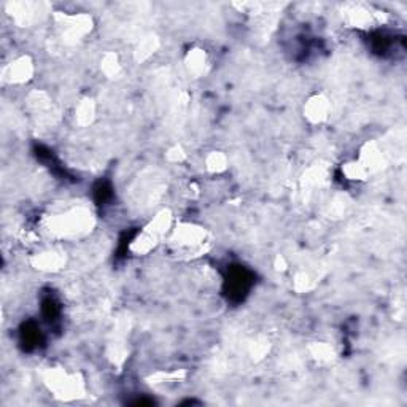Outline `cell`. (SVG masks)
Instances as JSON below:
<instances>
[{
  "label": "cell",
  "mask_w": 407,
  "mask_h": 407,
  "mask_svg": "<svg viewBox=\"0 0 407 407\" xmlns=\"http://www.w3.org/2000/svg\"><path fill=\"white\" fill-rule=\"evenodd\" d=\"M206 164H207V169L213 172V174H220V172L226 170L228 160L221 151H212L210 155L207 156Z\"/></svg>",
  "instance_id": "cell-9"
},
{
  "label": "cell",
  "mask_w": 407,
  "mask_h": 407,
  "mask_svg": "<svg viewBox=\"0 0 407 407\" xmlns=\"http://www.w3.org/2000/svg\"><path fill=\"white\" fill-rule=\"evenodd\" d=\"M206 63H207V58L202 50H192L186 58L188 69H190V72L195 75H199L204 72V69H206Z\"/></svg>",
  "instance_id": "cell-7"
},
{
  "label": "cell",
  "mask_w": 407,
  "mask_h": 407,
  "mask_svg": "<svg viewBox=\"0 0 407 407\" xmlns=\"http://www.w3.org/2000/svg\"><path fill=\"white\" fill-rule=\"evenodd\" d=\"M102 70H104V72L109 76L118 75L120 74V64H118V59H116V56L107 54L105 59H104V64H102Z\"/></svg>",
  "instance_id": "cell-11"
},
{
  "label": "cell",
  "mask_w": 407,
  "mask_h": 407,
  "mask_svg": "<svg viewBox=\"0 0 407 407\" xmlns=\"http://www.w3.org/2000/svg\"><path fill=\"white\" fill-rule=\"evenodd\" d=\"M34 74V64L28 56L14 59L12 64H8L3 69V81L10 85L25 83Z\"/></svg>",
  "instance_id": "cell-5"
},
{
  "label": "cell",
  "mask_w": 407,
  "mask_h": 407,
  "mask_svg": "<svg viewBox=\"0 0 407 407\" xmlns=\"http://www.w3.org/2000/svg\"><path fill=\"white\" fill-rule=\"evenodd\" d=\"M172 241L177 247L188 248V250H195L201 247L206 242V231L202 228L192 226V225H182L180 228L174 229L172 232Z\"/></svg>",
  "instance_id": "cell-4"
},
{
  "label": "cell",
  "mask_w": 407,
  "mask_h": 407,
  "mask_svg": "<svg viewBox=\"0 0 407 407\" xmlns=\"http://www.w3.org/2000/svg\"><path fill=\"white\" fill-rule=\"evenodd\" d=\"M169 215L167 213H161L153 220L144 231H142L134 242L131 243V250L135 254H144L148 253L153 247L156 245L157 241L164 236L169 229Z\"/></svg>",
  "instance_id": "cell-2"
},
{
  "label": "cell",
  "mask_w": 407,
  "mask_h": 407,
  "mask_svg": "<svg viewBox=\"0 0 407 407\" xmlns=\"http://www.w3.org/2000/svg\"><path fill=\"white\" fill-rule=\"evenodd\" d=\"M64 264V258L59 253H43L40 256L35 258V266L38 269H59Z\"/></svg>",
  "instance_id": "cell-8"
},
{
  "label": "cell",
  "mask_w": 407,
  "mask_h": 407,
  "mask_svg": "<svg viewBox=\"0 0 407 407\" xmlns=\"http://www.w3.org/2000/svg\"><path fill=\"white\" fill-rule=\"evenodd\" d=\"M94 113H96V110H94L93 102L83 100L78 107H76L75 118L78 120L80 124H88V123H91V121H93Z\"/></svg>",
  "instance_id": "cell-10"
},
{
  "label": "cell",
  "mask_w": 407,
  "mask_h": 407,
  "mask_svg": "<svg viewBox=\"0 0 407 407\" xmlns=\"http://www.w3.org/2000/svg\"><path fill=\"white\" fill-rule=\"evenodd\" d=\"M91 225V215L86 210L75 208L64 215H58L50 221V228L53 232H58L60 236H74L85 231V228Z\"/></svg>",
  "instance_id": "cell-3"
},
{
  "label": "cell",
  "mask_w": 407,
  "mask_h": 407,
  "mask_svg": "<svg viewBox=\"0 0 407 407\" xmlns=\"http://www.w3.org/2000/svg\"><path fill=\"white\" fill-rule=\"evenodd\" d=\"M45 384L60 399H76L85 393V385L76 374H70L64 369L48 371Z\"/></svg>",
  "instance_id": "cell-1"
},
{
  "label": "cell",
  "mask_w": 407,
  "mask_h": 407,
  "mask_svg": "<svg viewBox=\"0 0 407 407\" xmlns=\"http://www.w3.org/2000/svg\"><path fill=\"white\" fill-rule=\"evenodd\" d=\"M329 109V100L324 96L317 94L314 98H310L307 104L304 105V116L312 124H320L328 118Z\"/></svg>",
  "instance_id": "cell-6"
}]
</instances>
